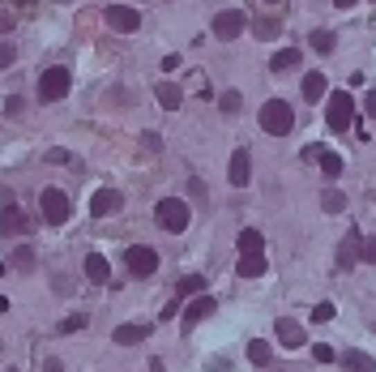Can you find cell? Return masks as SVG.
<instances>
[{"instance_id":"7bdbcfd3","label":"cell","mask_w":376,"mask_h":372,"mask_svg":"<svg viewBox=\"0 0 376 372\" xmlns=\"http://www.w3.org/2000/svg\"><path fill=\"white\" fill-rule=\"evenodd\" d=\"M9 5H17V9H30V5H35V0H9Z\"/></svg>"},{"instance_id":"b9f144b4","label":"cell","mask_w":376,"mask_h":372,"mask_svg":"<svg viewBox=\"0 0 376 372\" xmlns=\"http://www.w3.org/2000/svg\"><path fill=\"white\" fill-rule=\"evenodd\" d=\"M334 5H338V9H355V5H359V0H334Z\"/></svg>"},{"instance_id":"f1b7e54d","label":"cell","mask_w":376,"mask_h":372,"mask_svg":"<svg viewBox=\"0 0 376 372\" xmlns=\"http://www.w3.org/2000/svg\"><path fill=\"white\" fill-rule=\"evenodd\" d=\"M13 265H17V269H30V265H35V248H30V244H21L17 253H13Z\"/></svg>"},{"instance_id":"7c38bea8","label":"cell","mask_w":376,"mask_h":372,"mask_svg":"<svg viewBox=\"0 0 376 372\" xmlns=\"http://www.w3.org/2000/svg\"><path fill=\"white\" fill-rule=\"evenodd\" d=\"M227 180H231L235 188H248V180H253V154H248V150H235V154H231Z\"/></svg>"},{"instance_id":"8992f818","label":"cell","mask_w":376,"mask_h":372,"mask_svg":"<svg viewBox=\"0 0 376 372\" xmlns=\"http://www.w3.org/2000/svg\"><path fill=\"white\" fill-rule=\"evenodd\" d=\"M124 265H129L137 278H150L159 269V253H154V248H145V244H133L129 253H124Z\"/></svg>"},{"instance_id":"60d3db41","label":"cell","mask_w":376,"mask_h":372,"mask_svg":"<svg viewBox=\"0 0 376 372\" xmlns=\"http://www.w3.org/2000/svg\"><path fill=\"white\" fill-rule=\"evenodd\" d=\"M0 30H13V17H9L5 9H0Z\"/></svg>"},{"instance_id":"4fadbf2b","label":"cell","mask_w":376,"mask_h":372,"mask_svg":"<svg viewBox=\"0 0 376 372\" xmlns=\"http://www.w3.org/2000/svg\"><path fill=\"white\" fill-rule=\"evenodd\" d=\"M120 202H124V197H120L116 188H98V193L90 197V214H94V218H111V214L120 210Z\"/></svg>"},{"instance_id":"4316f807","label":"cell","mask_w":376,"mask_h":372,"mask_svg":"<svg viewBox=\"0 0 376 372\" xmlns=\"http://www.w3.org/2000/svg\"><path fill=\"white\" fill-rule=\"evenodd\" d=\"M180 295H206V278H202V274L180 278Z\"/></svg>"},{"instance_id":"ba28073f","label":"cell","mask_w":376,"mask_h":372,"mask_svg":"<svg viewBox=\"0 0 376 372\" xmlns=\"http://www.w3.org/2000/svg\"><path fill=\"white\" fill-rule=\"evenodd\" d=\"M244 26H248V17H244L240 9H222V13L214 17V39H222V43H227V39H235Z\"/></svg>"},{"instance_id":"9a60e30c","label":"cell","mask_w":376,"mask_h":372,"mask_svg":"<svg viewBox=\"0 0 376 372\" xmlns=\"http://www.w3.org/2000/svg\"><path fill=\"white\" fill-rule=\"evenodd\" d=\"M265 253H240V265H235V274L240 278H261L265 274Z\"/></svg>"},{"instance_id":"ab89813d","label":"cell","mask_w":376,"mask_h":372,"mask_svg":"<svg viewBox=\"0 0 376 372\" xmlns=\"http://www.w3.org/2000/svg\"><path fill=\"white\" fill-rule=\"evenodd\" d=\"M43 372H64V364H60V360H47V364H43Z\"/></svg>"},{"instance_id":"ac0fdd59","label":"cell","mask_w":376,"mask_h":372,"mask_svg":"<svg viewBox=\"0 0 376 372\" xmlns=\"http://www.w3.org/2000/svg\"><path fill=\"white\" fill-rule=\"evenodd\" d=\"M154 98H159V107H163V112H180L184 90H180V86H171V82H163V86L154 90Z\"/></svg>"},{"instance_id":"d4e9b609","label":"cell","mask_w":376,"mask_h":372,"mask_svg":"<svg viewBox=\"0 0 376 372\" xmlns=\"http://www.w3.org/2000/svg\"><path fill=\"white\" fill-rule=\"evenodd\" d=\"M47 163H60V167H73V171H82L78 154H69V150H60V145H52V150H47Z\"/></svg>"},{"instance_id":"e0dca14e","label":"cell","mask_w":376,"mask_h":372,"mask_svg":"<svg viewBox=\"0 0 376 372\" xmlns=\"http://www.w3.org/2000/svg\"><path fill=\"white\" fill-rule=\"evenodd\" d=\"M0 227H5V236H26V231H30V222H26V214H21L17 206H5V218H0Z\"/></svg>"},{"instance_id":"2e32d148","label":"cell","mask_w":376,"mask_h":372,"mask_svg":"<svg viewBox=\"0 0 376 372\" xmlns=\"http://www.w3.org/2000/svg\"><path fill=\"white\" fill-rule=\"evenodd\" d=\"M120 346H137L141 338H150V326H141V321H129V326H116V334H111Z\"/></svg>"},{"instance_id":"277c9868","label":"cell","mask_w":376,"mask_h":372,"mask_svg":"<svg viewBox=\"0 0 376 372\" xmlns=\"http://www.w3.org/2000/svg\"><path fill=\"white\" fill-rule=\"evenodd\" d=\"M39 206H43V218H47V222H69V214H73V202H69L60 188H43V193H39Z\"/></svg>"},{"instance_id":"7a4b0ae2","label":"cell","mask_w":376,"mask_h":372,"mask_svg":"<svg viewBox=\"0 0 376 372\" xmlns=\"http://www.w3.org/2000/svg\"><path fill=\"white\" fill-rule=\"evenodd\" d=\"M350 120H355V98L346 90H334L325 98V124H330V133H346Z\"/></svg>"},{"instance_id":"5b68a950","label":"cell","mask_w":376,"mask_h":372,"mask_svg":"<svg viewBox=\"0 0 376 372\" xmlns=\"http://www.w3.org/2000/svg\"><path fill=\"white\" fill-rule=\"evenodd\" d=\"M159 222L167 231H184L188 227V202H180V197H163L159 202Z\"/></svg>"},{"instance_id":"52a82bcc","label":"cell","mask_w":376,"mask_h":372,"mask_svg":"<svg viewBox=\"0 0 376 372\" xmlns=\"http://www.w3.org/2000/svg\"><path fill=\"white\" fill-rule=\"evenodd\" d=\"M274 334H278V342L287 346V351H299V346L308 342L304 326H299V321H291V317H278V321H274Z\"/></svg>"},{"instance_id":"ee69618b","label":"cell","mask_w":376,"mask_h":372,"mask_svg":"<svg viewBox=\"0 0 376 372\" xmlns=\"http://www.w3.org/2000/svg\"><path fill=\"white\" fill-rule=\"evenodd\" d=\"M150 372H163V360H150Z\"/></svg>"},{"instance_id":"8d00e7d4","label":"cell","mask_w":376,"mask_h":372,"mask_svg":"<svg viewBox=\"0 0 376 372\" xmlns=\"http://www.w3.org/2000/svg\"><path fill=\"white\" fill-rule=\"evenodd\" d=\"M141 145H145V150H159L163 137H159V133H145V137H141Z\"/></svg>"},{"instance_id":"f6af8a7d","label":"cell","mask_w":376,"mask_h":372,"mask_svg":"<svg viewBox=\"0 0 376 372\" xmlns=\"http://www.w3.org/2000/svg\"><path fill=\"white\" fill-rule=\"evenodd\" d=\"M265 5H278V0H265Z\"/></svg>"},{"instance_id":"f546056e","label":"cell","mask_w":376,"mask_h":372,"mask_svg":"<svg viewBox=\"0 0 376 372\" xmlns=\"http://www.w3.org/2000/svg\"><path fill=\"white\" fill-rule=\"evenodd\" d=\"M78 330H86V317L82 312H73V317L60 321V334H78Z\"/></svg>"},{"instance_id":"d6986e66","label":"cell","mask_w":376,"mask_h":372,"mask_svg":"<svg viewBox=\"0 0 376 372\" xmlns=\"http://www.w3.org/2000/svg\"><path fill=\"white\" fill-rule=\"evenodd\" d=\"M86 278H90V283H111V265H107V257L90 253V257H86Z\"/></svg>"},{"instance_id":"d590c367","label":"cell","mask_w":376,"mask_h":372,"mask_svg":"<svg viewBox=\"0 0 376 372\" xmlns=\"http://www.w3.org/2000/svg\"><path fill=\"white\" fill-rule=\"evenodd\" d=\"M312 355H316V364H330V360H334V346H325V342H316V346H312Z\"/></svg>"},{"instance_id":"44dd1931","label":"cell","mask_w":376,"mask_h":372,"mask_svg":"<svg viewBox=\"0 0 376 372\" xmlns=\"http://www.w3.org/2000/svg\"><path fill=\"white\" fill-rule=\"evenodd\" d=\"M295 64H299V52H295V47H283V52L269 60V69H274V73H287V69H295Z\"/></svg>"},{"instance_id":"e575fe53","label":"cell","mask_w":376,"mask_h":372,"mask_svg":"<svg viewBox=\"0 0 376 372\" xmlns=\"http://www.w3.org/2000/svg\"><path fill=\"white\" fill-rule=\"evenodd\" d=\"M359 257H364L368 265H376V236H368V240H364V248H359Z\"/></svg>"},{"instance_id":"5bb4252c","label":"cell","mask_w":376,"mask_h":372,"mask_svg":"<svg viewBox=\"0 0 376 372\" xmlns=\"http://www.w3.org/2000/svg\"><path fill=\"white\" fill-rule=\"evenodd\" d=\"M304 154L321 163V171H325V180H338V176H342V154H334V150H321V145H308V150H304Z\"/></svg>"},{"instance_id":"603a6c76","label":"cell","mask_w":376,"mask_h":372,"mask_svg":"<svg viewBox=\"0 0 376 372\" xmlns=\"http://www.w3.org/2000/svg\"><path fill=\"white\" fill-rule=\"evenodd\" d=\"M304 98H312V103L325 98V73H308L304 78Z\"/></svg>"},{"instance_id":"9c48e42d","label":"cell","mask_w":376,"mask_h":372,"mask_svg":"<svg viewBox=\"0 0 376 372\" xmlns=\"http://www.w3.org/2000/svg\"><path fill=\"white\" fill-rule=\"evenodd\" d=\"M103 17H107V26H111V30H120V35H133V30L141 26V13H137V9H129V5H111Z\"/></svg>"},{"instance_id":"484cf974","label":"cell","mask_w":376,"mask_h":372,"mask_svg":"<svg viewBox=\"0 0 376 372\" xmlns=\"http://www.w3.org/2000/svg\"><path fill=\"white\" fill-rule=\"evenodd\" d=\"M321 206H325V214H342V210H346V197H342L338 188H330V193L321 197Z\"/></svg>"},{"instance_id":"7402d4cb","label":"cell","mask_w":376,"mask_h":372,"mask_svg":"<svg viewBox=\"0 0 376 372\" xmlns=\"http://www.w3.org/2000/svg\"><path fill=\"white\" fill-rule=\"evenodd\" d=\"M261 248H265V236H261V231H253V227L240 231V253H261Z\"/></svg>"},{"instance_id":"6da1fadb","label":"cell","mask_w":376,"mask_h":372,"mask_svg":"<svg viewBox=\"0 0 376 372\" xmlns=\"http://www.w3.org/2000/svg\"><path fill=\"white\" fill-rule=\"evenodd\" d=\"M261 129L269 137H287L295 129V112L287 98H265V107H261Z\"/></svg>"},{"instance_id":"3957f363","label":"cell","mask_w":376,"mask_h":372,"mask_svg":"<svg viewBox=\"0 0 376 372\" xmlns=\"http://www.w3.org/2000/svg\"><path fill=\"white\" fill-rule=\"evenodd\" d=\"M69 86H73L69 69H64V64H52V69L39 78V98H43V103H60V98H69Z\"/></svg>"},{"instance_id":"74e56055","label":"cell","mask_w":376,"mask_h":372,"mask_svg":"<svg viewBox=\"0 0 376 372\" xmlns=\"http://www.w3.org/2000/svg\"><path fill=\"white\" fill-rule=\"evenodd\" d=\"M364 107H368V116L376 120V90H368V94H364Z\"/></svg>"},{"instance_id":"ffe728a7","label":"cell","mask_w":376,"mask_h":372,"mask_svg":"<svg viewBox=\"0 0 376 372\" xmlns=\"http://www.w3.org/2000/svg\"><path fill=\"white\" fill-rule=\"evenodd\" d=\"M342 364H346V372H376V360L364 355V351H346Z\"/></svg>"},{"instance_id":"8fae6325","label":"cell","mask_w":376,"mask_h":372,"mask_svg":"<svg viewBox=\"0 0 376 372\" xmlns=\"http://www.w3.org/2000/svg\"><path fill=\"white\" fill-rule=\"evenodd\" d=\"M359 248H364V236H359V227L342 236V244H338V269H342V274H346V269H355Z\"/></svg>"},{"instance_id":"83f0119b","label":"cell","mask_w":376,"mask_h":372,"mask_svg":"<svg viewBox=\"0 0 376 372\" xmlns=\"http://www.w3.org/2000/svg\"><path fill=\"white\" fill-rule=\"evenodd\" d=\"M334 43H338L334 30H312V47H316V52H334Z\"/></svg>"},{"instance_id":"f35d334b","label":"cell","mask_w":376,"mask_h":372,"mask_svg":"<svg viewBox=\"0 0 376 372\" xmlns=\"http://www.w3.org/2000/svg\"><path fill=\"white\" fill-rule=\"evenodd\" d=\"M17 112H21V98L13 94V98H9V103H5V116H17Z\"/></svg>"},{"instance_id":"d6a6232c","label":"cell","mask_w":376,"mask_h":372,"mask_svg":"<svg viewBox=\"0 0 376 372\" xmlns=\"http://www.w3.org/2000/svg\"><path fill=\"white\" fill-rule=\"evenodd\" d=\"M334 312H338L334 304H316V308H312V321H321V326H325V321H334Z\"/></svg>"},{"instance_id":"4dcf8cb0","label":"cell","mask_w":376,"mask_h":372,"mask_svg":"<svg viewBox=\"0 0 376 372\" xmlns=\"http://www.w3.org/2000/svg\"><path fill=\"white\" fill-rule=\"evenodd\" d=\"M244 107V94L240 90H227V94H222V112H240Z\"/></svg>"},{"instance_id":"30bf717a","label":"cell","mask_w":376,"mask_h":372,"mask_svg":"<svg viewBox=\"0 0 376 372\" xmlns=\"http://www.w3.org/2000/svg\"><path fill=\"white\" fill-rule=\"evenodd\" d=\"M214 308H218V300L214 295H193V304L184 308V317H180V326H184V334L197 326V321H206V317H214Z\"/></svg>"},{"instance_id":"1f68e13d","label":"cell","mask_w":376,"mask_h":372,"mask_svg":"<svg viewBox=\"0 0 376 372\" xmlns=\"http://www.w3.org/2000/svg\"><path fill=\"white\" fill-rule=\"evenodd\" d=\"M274 35H278V21H274V17L257 21V39H274Z\"/></svg>"},{"instance_id":"cb8c5ba5","label":"cell","mask_w":376,"mask_h":372,"mask_svg":"<svg viewBox=\"0 0 376 372\" xmlns=\"http://www.w3.org/2000/svg\"><path fill=\"white\" fill-rule=\"evenodd\" d=\"M269 342L265 338H253V342H248V360H253V364H269Z\"/></svg>"},{"instance_id":"836d02e7","label":"cell","mask_w":376,"mask_h":372,"mask_svg":"<svg viewBox=\"0 0 376 372\" xmlns=\"http://www.w3.org/2000/svg\"><path fill=\"white\" fill-rule=\"evenodd\" d=\"M13 60H17V47L13 43H0V69H9Z\"/></svg>"}]
</instances>
